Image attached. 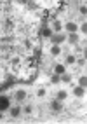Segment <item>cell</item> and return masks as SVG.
Masks as SVG:
<instances>
[{"label":"cell","instance_id":"6da1fadb","mask_svg":"<svg viewBox=\"0 0 87 124\" xmlns=\"http://www.w3.org/2000/svg\"><path fill=\"white\" fill-rule=\"evenodd\" d=\"M9 107H11V101H9V98H7V96H0V110H7V108H9Z\"/></svg>","mask_w":87,"mask_h":124},{"label":"cell","instance_id":"2e32d148","mask_svg":"<svg viewBox=\"0 0 87 124\" xmlns=\"http://www.w3.org/2000/svg\"><path fill=\"white\" fill-rule=\"evenodd\" d=\"M78 86H82V87H85V86H87V77H85V75L78 79Z\"/></svg>","mask_w":87,"mask_h":124},{"label":"cell","instance_id":"ac0fdd59","mask_svg":"<svg viewBox=\"0 0 87 124\" xmlns=\"http://www.w3.org/2000/svg\"><path fill=\"white\" fill-rule=\"evenodd\" d=\"M68 39H70V42H72V44L77 42V35L75 33H68Z\"/></svg>","mask_w":87,"mask_h":124},{"label":"cell","instance_id":"ba28073f","mask_svg":"<svg viewBox=\"0 0 87 124\" xmlns=\"http://www.w3.org/2000/svg\"><path fill=\"white\" fill-rule=\"evenodd\" d=\"M51 54H52V56H59V54H61V47H59L58 44H52V47H51Z\"/></svg>","mask_w":87,"mask_h":124},{"label":"cell","instance_id":"e0dca14e","mask_svg":"<svg viewBox=\"0 0 87 124\" xmlns=\"http://www.w3.org/2000/svg\"><path fill=\"white\" fill-rule=\"evenodd\" d=\"M21 110L25 112V114H31V110H33V107H31V105H25V107H23Z\"/></svg>","mask_w":87,"mask_h":124},{"label":"cell","instance_id":"44dd1931","mask_svg":"<svg viewBox=\"0 0 87 124\" xmlns=\"http://www.w3.org/2000/svg\"><path fill=\"white\" fill-rule=\"evenodd\" d=\"M0 119H2V110H0Z\"/></svg>","mask_w":87,"mask_h":124},{"label":"cell","instance_id":"8992f818","mask_svg":"<svg viewBox=\"0 0 87 124\" xmlns=\"http://www.w3.org/2000/svg\"><path fill=\"white\" fill-rule=\"evenodd\" d=\"M21 107H12V108H11V117H19V115H21Z\"/></svg>","mask_w":87,"mask_h":124},{"label":"cell","instance_id":"9c48e42d","mask_svg":"<svg viewBox=\"0 0 87 124\" xmlns=\"http://www.w3.org/2000/svg\"><path fill=\"white\" fill-rule=\"evenodd\" d=\"M51 108H52L54 112H59V110L63 108V105H61L59 100H56V101H52V103H51Z\"/></svg>","mask_w":87,"mask_h":124},{"label":"cell","instance_id":"4fadbf2b","mask_svg":"<svg viewBox=\"0 0 87 124\" xmlns=\"http://www.w3.org/2000/svg\"><path fill=\"white\" fill-rule=\"evenodd\" d=\"M52 33H54V31H52L51 28H44V30H42V37H45V39H49Z\"/></svg>","mask_w":87,"mask_h":124},{"label":"cell","instance_id":"3957f363","mask_svg":"<svg viewBox=\"0 0 87 124\" xmlns=\"http://www.w3.org/2000/svg\"><path fill=\"white\" fill-rule=\"evenodd\" d=\"M65 28H66V31H68V33H77V30H78L77 23H72V21H70V23H66V24H65Z\"/></svg>","mask_w":87,"mask_h":124},{"label":"cell","instance_id":"9a60e30c","mask_svg":"<svg viewBox=\"0 0 87 124\" xmlns=\"http://www.w3.org/2000/svg\"><path fill=\"white\" fill-rule=\"evenodd\" d=\"M45 94H47V91H45L44 87H40V89H37V96H38V98H44Z\"/></svg>","mask_w":87,"mask_h":124},{"label":"cell","instance_id":"7c38bea8","mask_svg":"<svg viewBox=\"0 0 87 124\" xmlns=\"http://www.w3.org/2000/svg\"><path fill=\"white\" fill-rule=\"evenodd\" d=\"M66 91H59V93L56 94V100H59V101H63V100H66Z\"/></svg>","mask_w":87,"mask_h":124},{"label":"cell","instance_id":"7a4b0ae2","mask_svg":"<svg viewBox=\"0 0 87 124\" xmlns=\"http://www.w3.org/2000/svg\"><path fill=\"white\" fill-rule=\"evenodd\" d=\"M14 98H16L18 101H25V100H26V91H25V89L16 91V93H14Z\"/></svg>","mask_w":87,"mask_h":124},{"label":"cell","instance_id":"5bb4252c","mask_svg":"<svg viewBox=\"0 0 87 124\" xmlns=\"http://www.w3.org/2000/svg\"><path fill=\"white\" fill-rule=\"evenodd\" d=\"M61 80H63V82H70V80H72V75L65 72V73H63V75H61Z\"/></svg>","mask_w":87,"mask_h":124},{"label":"cell","instance_id":"8fae6325","mask_svg":"<svg viewBox=\"0 0 87 124\" xmlns=\"http://www.w3.org/2000/svg\"><path fill=\"white\" fill-rule=\"evenodd\" d=\"M65 63H66V65H73V63H77V58H75L73 54H68V56L65 58Z\"/></svg>","mask_w":87,"mask_h":124},{"label":"cell","instance_id":"ffe728a7","mask_svg":"<svg viewBox=\"0 0 87 124\" xmlns=\"http://www.w3.org/2000/svg\"><path fill=\"white\" fill-rule=\"evenodd\" d=\"M52 82H59V75H54L52 77Z\"/></svg>","mask_w":87,"mask_h":124},{"label":"cell","instance_id":"30bf717a","mask_svg":"<svg viewBox=\"0 0 87 124\" xmlns=\"http://www.w3.org/2000/svg\"><path fill=\"white\" fill-rule=\"evenodd\" d=\"M51 30H52V31H56V33H59V31L63 30V26H61V23H59V21H54V23H52V28H51Z\"/></svg>","mask_w":87,"mask_h":124},{"label":"cell","instance_id":"52a82bcc","mask_svg":"<svg viewBox=\"0 0 87 124\" xmlns=\"http://www.w3.org/2000/svg\"><path fill=\"white\" fill-rule=\"evenodd\" d=\"M84 93H85V87H82V86H77V87L73 89V94H75V96H78V98L84 96Z\"/></svg>","mask_w":87,"mask_h":124},{"label":"cell","instance_id":"d6986e66","mask_svg":"<svg viewBox=\"0 0 87 124\" xmlns=\"http://www.w3.org/2000/svg\"><path fill=\"white\" fill-rule=\"evenodd\" d=\"M78 30H80V31H82V33L85 35V33H87V23H84V24H82V26H80V28H78Z\"/></svg>","mask_w":87,"mask_h":124},{"label":"cell","instance_id":"277c9868","mask_svg":"<svg viewBox=\"0 0 87 124\" xmlns=\"http://www.w3.org/2000/svg\"><path fill=\"white\" fill-rule=\"evenodd\" d=\"M51 40H52V44H58V46H59L63 40H65V35H61V33L54 35V33H52V35H51Z\"/></svg>","mask_w":87,"mask_h":124},{"label":"cell","instance_id":"5b68a950","mask_svg":"<svg viewBox=\"0 0 87 124\" xmlns=\"http://www.w3.org/2000/svg\"><path fill=\"white\" fill-rule=\"evenodd\" d=\"M66 72V68H65V65H56V67H54V73H56V75H63V73Z\"/></svg>","mask_w":87,"mask_h":124}]
</instances>
